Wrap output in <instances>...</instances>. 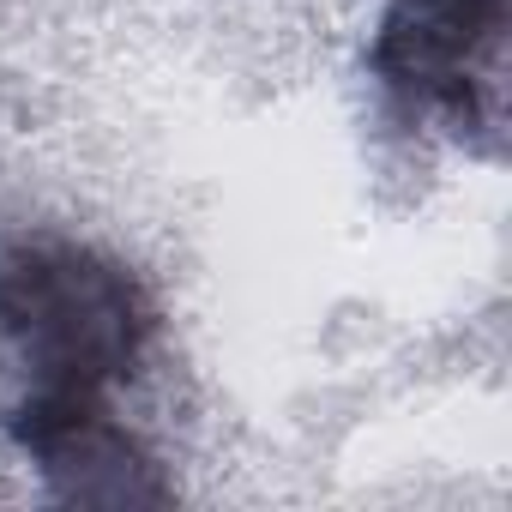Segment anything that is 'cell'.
Masks as SVG:
<instances>
[{"mask_svg":"<svg viewBox=\"0 0 512 512\" xmlns=\"http://www.w3.org/2000/svg\"><path fill=\"white\" fill-rule=\"evenodd\" d=\"M506 0H386L368 67L410 109L476 121L482 85L500 67Z\"/></svg>","mask_w":512,"mask_h":512,"instance_id":"2","label":"cell"},{"mask_svg":"<svg viewBox=\"0 0 512 512\" xmlns=\"http://www.w3.org/2000/svg\"><path fill=\"white\" fill-rule=\"evenodd\" d=\"M151 302L127 266L79 241H25L0 260V338L31 386L109 392L151 344Z\"/></svg>","mask_w":512,"mask_h":512,"instance_id":"1","label":"cell"},{"mask_svg":"<svg viewBox=\"0 0 512 512\" xmlns=\"http://www.w3.org/2000/svg\"><path fill=\"white\" fill-rule=\"evenodd\" d=\"M19 452L49 476L55 500L67 506H163L169 482L157 476L151 452L115 422L103 392H55L31 386L25 404L7 416Z\"/></svg>","mask_w":512,"mask_h":512,"instance_id":"3","label":"cell"}]
</instances>
